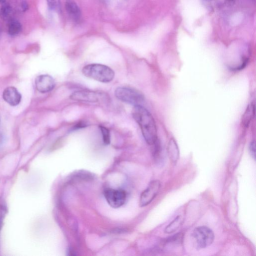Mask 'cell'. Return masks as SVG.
Wrapping results in <instances>:
<instances>
[{
    "instance_id": "5bb4252c",
    "label": "cell",
    "mask_w": 256,
    "mask_h": 256,
    "mask_svg": "<svg viewBox=\"0 0 256 256\" xmlns=\"http://www.w3.org/2000/svg\"><path fill=\"white\" fill-rule=\"evenodd\" d=\"M13 10L12 6L8 4H4L0 8V18L4 20H12Z\"/></svg>"
},
{
    "instance_id": "2e32d148",
    "label": "cell",
    "mask_w": 256,
    "mask_h": 256,
    "mask_svg": "<svg viewBox=\"0 0 256 256\" xmlns=\"http://www.w3.org/2000/svg\"><path fill=\"white\" fill-rule=\"evenodd\" d=\"M226 0H204V2L207 8L212 10L222 6Z\"/></svg>"
},
{
    "instance_id": "4fadbf2b",
    "label": "cell",
    "mask_w": 256,
    "mask_h": 256,
    "mask_svg": "<svg viewBox=\"0 0 256 256\" xmlns=\"http://www.w3.org/2000/svg\"><path fill=\"white\" fill-rule=\"evenodd\" d=\"M254 114V104L248 105L242 118V123L244 126H248Z\"/></svg>"
},
{
    "instance_id": "30bf717a",
    "label": "cell",
    "mask_w": 256,
    "mask_h": 256,
    "mask_svg": "<svg viewBox=\"0 0 256 256\" xmlns=\"http://www.w3.org/2000/svg\"><path fill=\"white\" fill-rule=\"evenodd\" d=\"M65 8L69 16L74 21H78L80 18V9L74 0H66Z\"/></svg>"
},
{
    "instance_id": "3957f363",
    "label": "cell",
    "mask_w": 256,
    "mask_h": 256,
    "mask_svg": "<svg viewBox=\"0 0 256 256\" xmlns=\"http://www.w3.org/2000/svg\"><path fill=\"white\" fill-rule=\"evenodd\" d=\"M192 237L196 248L201 249L210 246L214 242V236L209 228L200 226L194 228Z\"/></svg>"
},
{
    "instance_id": "52a82bcc",
    "label": "cell",
    "mask_w": 256,
    "mask_h": 256,
    "mask_svg": "<svg viewBox=\"0 0 256 256\" xmlns=\"http://www.w3.org/2000/svg\"><path fill=\"white\" fill-rule=\"evenodd\" d=\"M100 94L88 90H78L74 92L70 96V98L79 102H96L99 101Z\"/></svg>"
},
{
    "instance_id": "9a60e30c",
    "label": "cell",
    "mask_w": 256,
    "mask_h": 256,
    "mask_svg": "<svg viewBox=\"0 0 256 256\" xmlns=\"http://www.w3.org/2000/svg\"><path fill=\"white\" fill-rule=\"evenodd\" d=\"M22 26L20 22L16 20H12L8 26V32L11 36H15L20 32Z\"/></svg>"
},
{
    "instance_id": "5b68a950",
    "label": "cell",
    "mask_w": 256,
    "mask_h": 256,
    "mask_svg": "<svg viewBox=\"0 0 256 256\" xmlns=\"http://www.w3.org/2000/svg\"><path fill=\"white\" fill-rule=\"evenodd\" d=\"M104 196L108 204L113 208H118L126 202V192L122 189L108 188L104 190Z\"/></svg>"
},
{
    "instance_id": "9c48e42d",
    "label": "cell",
    "mask_w": 256,
    "mask_h": 256,
    "mask_svg": "<svg viewBox=\"0 0 256 256\" xmlns=\"http://www.w3.org/2000/svg\"><path fill=\"white\" fill-rule=\"evenodd\" d=\"M3 99L12 106H16L20 102L22 96L14 86L6 88L2 92Z\"/></svg>"
},
{
    "instance_id": "ac0fdd59",
    "label": "cell",
    "mask_w": 256,
    "mask_h": 256,
    "mask_svg": "<svg viewBox=\"0 0 256 256\" xmlns=\"http://www.w3.org/2000/svg\"><path fill=\"white\" fill-rule=\"evenodd\" d=\"M100 128L102 134V140L105 144H108L110 142V133L109 130L104 126H100Z\"/></svg>"
},
{
    "instance_id": "ba28073f",
    "label": "cell",
    "mask_w": 256,
    "mask_h": 256,
    "mask_svg": "<svg viewBox=\"0 0 256 256\" xmlns=\"http://www.w3.org/2000/svg\"><path fill=\"white\" fill-rule=\"evenodd\" d=\"M35 85L38 92L46 93L53 90L55 86V82L50 76L41 74L36 78Z\"/></svg>"
},
{
    "instance_id": "7a4b0ae2",
    "label": "cell",
    "mask_w": 256,
    "mask_h": 256,
    "mask_svg": "<svg viewBox=\"0 0 256 256\" xmlns=\"http://www.w3.org/2000/svg\"><path fill=\"white\" fill-rule=\"evenodd\" d=\"M82 72L86 76L102 82H109L114 76L112 68L102 64H88L82 68Z\"/></svg>"
},
{
    "instance_id": "44dd1931",
    "label": "cell",
    "mask_w": 256,
    "mask_h": 256,
    "mask_svg": "<svg viewBox=\"0 0 256 256\" xmlns=\"http://www.w3.org/2000/svg\"><path fill=\"white\" fill-rule=\"evenodd\" d=\"M4 0H0V2H2Z\"/></svg>"
},
{
    "instance_id": "8992f818",
    "label": "cell",
    "mask_w": 256,
    "mask_h": 256,
    "mask_svg": "<svg viewBox=\"0 0 256 256\" xmlns=\"http://www.w3.org/2000/svg\"><path fill=\"white\" fill-rule=\"evenodd\" d=\"M160 188V182L159 180L152 181L140 195V206L143 207L150 204L158 194Z\"/></svg>"
},
{
    "instance_id": "6da1fadb",
    "label": "cell",
    "mask_w": 256,
    "mask_h": 256,
    "mask_svg": "<svg viewBox=\"0 0 256 256\" xmlns=\"http://www.w3.org/2000/svg\"><path fill=\"white\" fill-rule=\"evenodd\" d=\"M132 115L139 125L146 142L150 145H154L158 142L157 130L150 113L142 105H136L132 108Z\"/></svg>"
},
{
    "instance_id": "e0dca14e",
    "label": "cell",
    "mask_w": 256,
    "mask_h": 256,
    "mask_svg": "<svg viewBox=\"0 0 256 256\" xmlns=\"http://www.w3.org/2000/svg\"><path fill=\"white\" fill-rule=\"evenodd\" d=\"M48 8L56 12H60L61 6L60 0H46Z\"/></svg>"
},
{
    "instance_id": "7402d4cb",
    "label": "cell",
    "mask_w": 256,
    "mask_h": 256,
    "mask_svg": "<svg viewBox=\"0 0 256 256\" xmlns=\"http://www.w3.org/2000/svg\"></svg>"
},
{
    "instance_id": "d6986e66",
    "label": "cell",
    "mask_w": 256,
    "mask_h": 256,
    "mask_svg": "<svg viewBox=\"0 0 256 256\" xmlns=\"http://www.w3.org/2000/svg\"><path fill=\"white\" fill-rule=\"evenodd\" d=\"M16 8L20 12H25L28 8V4L25 0H16Z\"/></svg>"
},
{
    "instance_id": "7c38bea8",
    "label": "cell",
    "mask_w": 256,
    "mask_h": 256,
    "mask_svg": "<svg viewBox=\"0 0 256 256\" xmlns=\"http://www.w3.org/2000/svg\"><path fill=\"white\" fill-rule=\"evenodd\" d=\"M183 220L184 218L181 216H178L165 228L164 232L171 234L174 232L182 224Z\"/></svg>"
},
{
    "instance_id": "8fae6325",
    "label": "cell",
    "mask_w": 256,
    "mask_h": 256,
    "mask_svg": "<svg viewBox=\"0 0 256 256\" xmlns=\"http://www.w3.org/2000/svg\"><path fill=\"white\" fill-rule=\"evenodd\" d=\"M167 150L170 160L172 164H176L179 158V150L174 138H172L170 140L168 145Z\"/></svg>"
},
{
    "instance_id": "ffe728a7",
    "label": "cell",
    "mask_w": 256,
    "mask_h": 256,
    "mask_svg": "<svg viewBox=\"0 0 256 256\" xmlns=\"http://www.w3.org/2000/svg\"><path fill=\"white\" fill-rule=\"evenodd\" d=\"M249 150L252 156L256 160V144L255 141H252L249 146Z\"/></svg>"
},
{
    "instance_id": "277c9868",
    "label": "cell",
    "mask_w": 256,
    "mask_h": 256,
    "mask_svg": "<svg viewBox=\"0 0 256 256\" xmlns=\"http://www.w3.org/2000/svg\"><path fill=\"white\" fill-rule=\"evenodd\" d=\"M116 96L122 102L134 106L141 105L144 96L138 90L128 87H118L115 90Z\"/></svg>"
}]
</instances>
